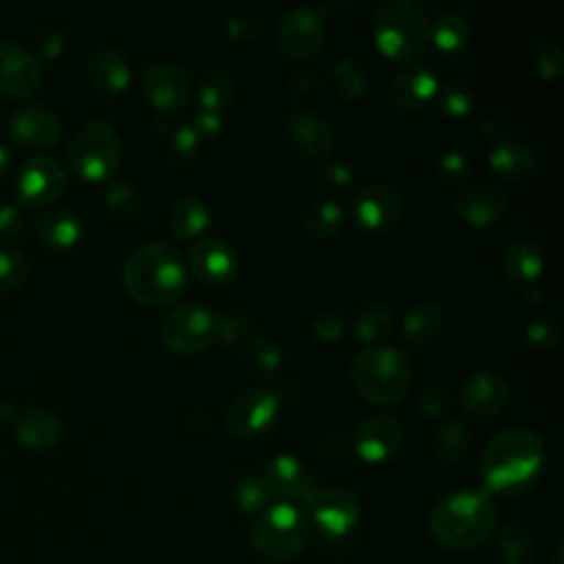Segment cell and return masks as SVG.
I'll return each instance as SVG.
<instances>
[{
  "mask_svg": "<svg viewBox=\"0 0 564 564\" xmlns=\"http://www.w3.org/2000/svg\"><path fill=\"white\" fill-rule=\"evenodd\" d=\"M212 223V209L209 205L194 194H185L176 198L167 214V229L172 236L181 240H189L198 234H203Z\"/></svg>",
  "mask_w": 564,
  "mask_h": 564,
  "instance_id": "28",
  "label": "cell"
},
{
  "mask_svg": "<svg viewBox=\"0 0 564 564\" xmlns=\"http://www.w3.org/2000/svg\"><path fill=\"white\" fill-rule=\"evenodd\" d=\"M438 174L445 183H465L471 174V161L467 156V152H463L460 148H447L445 152L438 154Z\"/></svg>",
  "mask_w": 564,
  "mask_h": 564,
  "instance_id": "45",
  "label": "cell"
},
{
  "mask_svg": "<svg viewBox=\"0 0 564 564\" xmlns=\"http://www.w3.org/2000/svg\"><path fill=\"white\" fill-rule=\"evenodd\" d=\"M123 141L115 126L101 119L86 121L68 143L66 163L84 181H106L121 165Z\"/></svg>",
  "mask_w": 564,
  "mask_h": 564,
  "instance_id": "7",
  "label": "cell"
},
{
  "mask_svg": "<svg viewBox=\"0 0 564 564\" xmlns=\"http://www.w3.org/2000/svg\"><path fill=\"white\" fill-rule=\"evenodd\" d=\"M326 22L317 7L295 4L278 24V44L293 59H311L324 44Z\"/></svg>",
  "mask_w": 564,
  "mask_h": 564,
  "instance_id": "11",
  "label": "cell"
},
{
  "mask_svg": "<svg viewBox=\"0 0 564 564\" xmlns=\"http://www.w3.org/2000/svg\"><path fill=\"white\" fill-rule=\"evenodd\" d=\"M196 99L200 104V110L223 112L231 99H234V77L231 73L223 68H212L203 75L196 88Z\"/></svg>",
  "mask_w": 564,
  "mask_h": 564,
  "instance_id": "37",
  "label": "cell"
},
{
  "mask_svg": "<svg viewBox=\"0 0 564 564\" xmlns=\"http://www.w3.org/2000/svg\"><path fill=\"white\" fill-rule=\"evenodd\" d=\"M394 324V313L383 302H364L350 317V330L361 341H375L383 337Z\"/></svg>",
  "mask_w": 564,
  "mask_h": 564,
  "instance_id": "33",
  "label": "cell"
},
{
  "mask_svg": "<svg viewBox=\"0 0 564 564\" xmlns=\"http://www.w3.org/2000/svg\"><path fill=\"white\" fill-rule=\"evenodd\" d=\"M35 44H37V53L40 55L57 57L64 51V46H66V37H64V31H59L55 26H48V29L40 31Z\"/></svg>",
  "mask_w": 564,
  "mask_h": 564,
  "instance_id": "52",
  "label": "cell"
},
{
  "mask_svg": "<svg viewBox=\"0 0 564 564\" xmlns=\"http://www.w3.org/2000/svg\"><path fill=\"white\" fill-rule=\"evenodd\" d=\"M480 134H482L485 139H489V141L498 139V137H496V126H494L491 121H480Z\"/></svg>",
  "mask_w": 564,
  "mask_h": 564,
  "instance_id": "59",
  "label": "cell"
},
{
  "mask_svg": "<svg viewBox=\"0 0 564 564\" xmlns=\"http://www.w3.org/2000/svg\"><path fill=\"white\" fill-rule=\"evenodd\" d=\"M35 234L53 249H68L82 238V220L73 209H51L37 218Z\"/></svg>",
  "mask_w": 564,
  "mask_h": 564,
  "instance_id": "30",
  "label": "cell"
},
{
  "mask_svg": "<svg viewBox=\"0 0 564 564\" xmlns=\"http://www.w3.org/2000/svg\"><path fill=\"white\" fill-rule=\"evenodd\" d=\"M452 207L456 216L467 225L487 227L507 214L509 196L494 183H469L458 189Z\"/></svg>",
  "mask_w": 564,
  "mask_h": 564,
  "instance_id": "19",
  "label": "cell"
},
{
  "mask_svg": "<svg viewBox=\"0 0 564 564\" xmlns=\"http://www.w3.org/2000/svg\"><path fill=\"white\" fill-rule=\"evenodd\" d=\"M562 44L557 40H546L538 46L535 55H533V66H535V73L542 77V79H553L560 75L562 70Z\"/></svg>",
  "mask_w": 564,
  "mask_h": 564,
  "instance_id": "47",
  "label": "cell"
},
{
  "mask_svg": "<svg viewBox=\"0 0 564 564\" xmlns=\"http://www.w3.org/2000/svg\"><path fill=\"white\" fill-rule=\"evenodd\" d=\"M9 163H11V152H9L7 145L0 143V181L4 178V174L9 170Z\"/></svg>",
  "mask_w": 564,
  "mask_h": 564,
  "instance_id": "58",
  "label": "cell"
},
{
  "mask_svg": "<svg viewBox=\"0 0 564 564\" xmlns=\"http://www.w3.org/2000/svg\"><path fill=\"white\" fill-rule=\"evenodd\" d=\"M245 364L253 375L271 377L282 364V350L269 335H256L247 344Z\"/></svg>",
  "mask_w": 564,
  "mask_h": 564,
  "instance_id": "39",
  "label": "cell"
},
{
  "mask_svg": "<svg viewBox=\"0 0 564 564\" xmlns=\"http://www.w3.org/2000/svg\"><path fill=\"white\" fill-rule=\"evenodd\" d=\"M18 408L11 399H0V421H15Z\"/></svg>",
  "mask_w": 564,
  "mask_h": 564,
  "instance_id": "56",
  "label": "cell"
},
{
  "mask_svg": "<svg viewBox=\"0 0 564 564\" xmlns=\"http://www.w3.org/2000/svg\"><path fill=\"white\" fill-rule=\"evenodd\" d=\"M438 77L421 64L401 66L388 86V101L401 112H419L436 95Z\"/></svg>",
  "mask_w": 564,
  "mask_h": 564,
  "instance_id": "21",
  "label": "cell"
},
{
  "mask_svg": "<svg viewBox=\"0 0 564 564\" xmlns=\"http://www.w3.org/2000/svg\"><path fill=\"white\" fill-rule=\"evenodd\" d=\"M560 322L555 317H549V315H542V317H535L531 319L527 326H524V337L529 344L538 346V348H551L560 341Z\"/></svg>",
  "mask_w": 564,
  "mask_h": 564,
  "instance_id": "48",
  "label": "cell"
},
{
  "mask_svg": "<svg viewBox=\"0 0 564 564\" xmlns=\"http://www.w3.org/2000/svg\"><path fill=\"white\" fill-rule=\"evenodd\" d=\"M11 137L26 148H53L62 139L57 115L42 104H22L9 115Z\"/></svg>",
  "mask_w": 564,
  "mask_h": 564,
  "instance_id": "20",
  "label": "cell"
},
{
  "mask_svg": "<svg viewBox=\"0 0 564 564\" xmlns=\"http://www.w3.org/2000/svg\"><path fill=\"white\" fill-rule=\"evenodd\" d=\"M200 150V137L189 121H178L167 132V154L176 165H189L196 161Z\"/></svg>",
  "mask_w": 564,
  "mask_h": 564,
  "instance_id": "41",
  "label": "cell"
},
{
  "mask_svg": "<svg viewBox=\"0 0 564 564\" xmlns=\"http://www.w3.org/2000/svg\"><path fill=\"white\" fill-rule=\"evenodd\" d=\"M44 82V68L35 53L11 37H0V93L26 97Z\"/></svg>",
  "mask_w": 564,
  "mask_h": 564,
  "instance_id": "15",
  "label": "cell"
},
{
  "mask_svg": "<svg viewBox=\"0 0 564 564\" xmlns=\"http://www.w3.org/2000/svg\"><path fill=\"white\" fill-rule=\"evenodd\" d=\"M372 37L386 57L412 64L430 44V20L412 0H383L372 13Z\"/></svg>",
  "mask_w": 564,
  "mask_h": 564,
  "instance_id": "4",
  "label": "cell"
},
{
  "mask_svg": "<svg viewBox=\"0 0 564 564\" xmlns=\"http://www.w3.org/2000/svg\"><path fill=\"white\" fill-rule=\"evenodd\" d=\"M234 496H236L238 507L247 513H253V511L260 513L262 509H267L271 505V498H273L262 471H245L236 480Z\"/></svg>",
  "mask_w": 564,
  "mask_h": 564,
  "instance_id": "40",
  "label": "cell"
},
{
  "mask_svg": "<svg viewBox=\"0 0 564 564\" xmlns=\"http://www.w3.org/2000/svg\"><path fill=\"white\" fill-rule=\"evenodd\" d=\"M251 333V322L249 317L238 311V308H229L218 313V328H216V337L227 344V346H236L240 341H245Z\"/></svg>",
  "mask_w": 564,
  "mask_h": 564,
  "instance_id": "44",
  "label": "cell"
},
{
  "mask_svg": "<svg viewBox=\"0 0 564 564\" xmlns=\"http://www.w3.org/2000/svg\"><path fill=\"white\" fill-rule=\"evenodd\" d=\"M344 209L333 198H317L302 212V227L313 238H330L344 225Z\"/></svg>",
  "mask_w": 564,
  "mask_h": 564,
  "instance_id": "36",
  "label": "cell"
},
{
  "mask_svg": "<svg viewBox=\"0 0 564 564\" xmlns=\"http://www.w3.org/2000/svg\"><path fill=\"white\" fill-rule=\"evenodd\" d=\"M189 123L194 126V130L198 132L200 139L205 137H216L220 130H223V117L218 112H212V110H196L194 117L189 119Z\"/></svg>",
  "mask_w": 564,
  "mask_h": 564,
  "instance_id": "54",
  "label": "cell"
},
{
  "mask_svg": "<svg viewBox=\"0 0 564 564\" xmlns=\"http://www.w3.org/2000/svg\"><path fill=\"white\" fill-rule=\"evenodd\" d=\"M225 31L231 40H238V42L256 40L264 33V22L256 13H234L225 20Z\"/></svg>",
  "mask_w": 564,
  "mask_h": 564,
  "instance_id": "49",
  "label": "cell"
},
{
  "mask_svg": "<svg viewBox=\"0 0 564 564\" xmlns=\"http://www.w3.org/2000/svg\"><path fill=\"white\" fill-rule=\"evenodd\" d=\"M471 445V432L469 427L458 421V419H447L443 421L436 430H434V436H432V447H434V454L441 463L445 465H452V463H458L467 449Z\"/></svg>",
  "mask_w": 564,
  "mask_h": 564,
  "instance_id": "34",
  "label": "cell"
},
{
  "mask_svg": "<svg viewBox=\"0 0 564 564\" xmlns=\"http://www.w3.org/2000/svg\"><path fill=\"white\" fill-rule=\"evenodd\" d=\"M546 465V445L542 436L524 425L498 430L480 456V480L485 494L516 496L529 489Z\"/></svg>",
  "mask_w": 564,
  "mask_h": 564,
  "instance_id": "1",
  "label": "cell"
},
{
  "mask_svg": "<svg viewBox=\"0 0 564 564\" xmlns=\"http://www.w3.org/2000/svg\"><path fill=\"white\" fill-rule=\"evenodd\" d=\"M306 507L315 529L326 540L346 538L361 516L359 496L346 487H319Z\"/></svg>",
  "mask_w": 564,
  "mask_h": 564,
  "instance_id": "10",
  "label": "cell"
},
{
  "mask_svg": "<svg viewBox=\"0 0 564 564\" xmlns=\"http://www.w3.org/2000/svg\"><path fill=\"white\" fill-rule=\"evenodd\" d=\"M317 181L322 187L330 189V192H346L352 185L355 172L348 163L344 161H322L317 165Z\"/></svg>",
  "mask_w": 564,
  "mask_h": 564,
  "instance_id": "46",
  "label": "cell"
},
{
  "mask_svg": "<svg viewBox=\"0 0 564 564\" xmlns=\"http://www.w3.org/2000/svg\"><path fill=\"white\" fill-rule=\"evenodd\" d=\"M469 35H471V24L460 11L443 9L430 22V40L434 42L436 48L445 53L460 51L467 44Z\"/></svg>",
  "mask_w": 564,
  "mask_h": 564,
  "instance_id": "31",
  "label": "cell"
},
{
  "mask_svg": "<svg viewBox=\"0 0 564 564\" xmlns=\"http://www.w3.org/2000/svg\"><path fill=\"white\" fill-rule=\"evenodd\" d=\"M24 223L22 209L13 203H2L0 205V238H13L20 234Z\"/></svg>",
  "mask_w": 564,
  "mask_h": 564,
  "instance_id": "53",
  "label": "cell"
},
{
  "mask_svg": "<svg viewBox=\"0 0 564 564\" xmlns=\"http://www.w3.org/2000/svg\"><path fill=\"white\" fill-rule=\"evenodd\" d=\"M544 273V256L531 240H513L502 251V275L520 291L535 286Z\"/></svg>",
  "mask_w": 564,
  "mask_h": 564,
  "instance_id": "26",
  "label": "cell"
},
{
  "mask_svg": "<svg viewBox=\"0 0 564 564\" xmlns=\"http://www.w3.org/2000/svg\"><path fill=\"white\" fill-rule=\"evenodd\" d=\"M522 297H524L527 304H538V302L542 300V289H540V284L522 289Z\"/></svg>",
  "mask_w": 564,
  "mask_h": 564,
  "instance_id": "57",
  "label": "cell"
},
{
  "mask_svg": "<svg viewBox=\"0 0 564 564\" xmlns=\"http://www.w3.org/2000/svg\"><path fill=\"white\" fill-rule=\"evenodd\" d=\"M66 185V172L62 163L46 154L26 159L15 176V194L26 207H44L59 198Z\"/></svg>",
  "mask_w": 564,
  "mask_h": 564,
  "instance_id": "12",
  "label": "cell"
},
{
  "mask_svg": "<svg viewBox=\"0 0 564 564\" xmlns=\"http://www.w3.org/2000/svg\"><path fill=\"white\" fill-rule=\"evenodd\" d=\"M555 564H560L562 562V542H557V546H555Z\"/></svg>",
  "mask_w": 564,
  "mask_h": 564,
  "instance_id": "60",
  "label": "cell"
},
{
  "mask_svg": "<svg viewBox=\"0 0 564 564\" xmlns=\"http://www.w3.org/2000/svg\"><path fill=\"white\" fill-rule=\"evenodd\" d=\"M0 121H2V119H0Z\"/></svg>",
  "mask_w": 564,
  "mask_h": 564,
  "instance_id": "61",
  "label": "cell"
},
{
  "mask_svg": "<svg viewBox=\"0 0 564 564\" xmlns=\"http://www.w3.org/2000/svg\"><path fill=\"white\" fill-rule=\"evenodd\" d=\"M141 90L161 115H167L187 106L192 97V82L181 64L161 59L143 70Z\"/></svg>",
  "mask_w": 564,
  "mask_h": 564,
  "instance_id": "14",
  "label": "cell"
},
{
  "mask_svg": "<svg viewBox=\"0 0 564 564\" xmlns=\"http://www.w3.org/2000/svg\"><path fill=\"white\" fill-rule=\"evenodd\" d=\"M187 267L205 284H223L234 278L238 258L234 249L216 236L198 238L187 256Z\"/></svg>",
  "mask_w": 564,
  "mask_h": 564,
  "instance_id": "22",
  "label": "cell"
},
{
  "mask_svg": "<svg viewBox=\"0 0 564 564\" xmlns=\"http://www.w3.org/2000/svg\"><path fill=\"white\" fill-rule=\"evenodd\" d=\"M15 438L31 449H51L62 441V421L46 408H26L15 416Z\"/></svg>",
  "mask_w": 564,
  "mask_h": 564,
  "instance_id": "27",
  "label": "cell"
},
{
  "mask_svg": "<svg viewBox=\"0 0 564 564\" xmlns=\"http://www.w3.org/2000/svg\"><path fill=\"white\" fill-rule=\"evenodd\" d=\"M319 86V77L308 70H293L289 75V88L295 93H308Z\"/></svg>",
  "mask_w": 564,
  "mask_h": 564,
  "instance_id": "55",
  "label": "cell"
},
{
  "mask_svg": "<svg viewBox=\"0 0 564 564\" xmlns=\"http://www.w3.org/2000/svg\"><path fill=\"white\" fill-rule=\"evenodd\" d=\"M434 97H436L438 110L449 119H460V117L469 115L474 108V101H476L471 86L456 77L438 84Z\"/></svg>",
  "mask_w": 564,
  "mask_h": 564,
  "instance_id": "38",
  "label": "cell"
},
{
  "mask_svg": "<svg viewBox=\"0 0 564 564\" xmlns=\"http://www.w3.org/2000/svg\"><path fill=\"white\" fill-rule=\"evenodd\" d=\"M311 333L322 341H337L346 333V319L341 313L322 311L311 319Z\"/></svg>",
  "mask_w": 564,
  "mask_h": 564,
  "instance_id": "50",
  "label": "cell"
},
{
  "mask_svg": "<svg viewBox=\"0 0 564 564\" xmlns=\"http://www.w3.org/2000/svg\"><path fill=\"white\" fill-rule=\"evenodd\" d=\"M487 163L502 178H529L538 167V156L522 139L500 137L491 141Z\"/></svg>",
  "mask_w": 564,
  "mask_h": 564,
  "instance_id": "25",
  "label": "cell"
},
{
  "mask_svg": "<svg viewBox=\"0 0 564 564\" xmlns=\"http://www.w3.org/2000/svg\"><path fill=\"white\" fill-rule=\"evenodd\" d=\"M29 273V258L15 247L0 249V291H11L24 282Z\"/></svg>",
  "mask_w": 564,
  "mask_h": 564,
  "instance_id": "43",
  "label": "cell"
},
{
  "mask_svg": "<svg viewBox=\"0 0 564 564\" xmlns=\"http://www.w3.org/2000/svg\"><path fill=\"white\" fill-rule=\"evenodd\" d=\"M412 368L405 352L392 344H370L350 364L355 390L370 403H394L410 386Z\"/></svg>",
  "mask_w": 564,
  "mask_h": 564,
  "instance_id": "5",
  "label": "cell"
},
{
  "mask_svg": "<svg viewBox=\"0 0 564 564\" xmlns=\"http://www.w3.org/2000/svg\"><path fill=\"white\" fill-rule=\"evenodd\" d=\"M280 412L278 392L264 386L238 390L225 408V427L234 436H258L271 427Z\"/></svg>",
  "mask_w": 564,
  "mask_h": 564,
  "instance_id": "9",
  "label": "cell"
},
{
  "mask_svg": "<svg viewBox=\"0 0 564 564\" xmlns=\"http://www.w3.org/2000/svg\"><path fill=\"white\" fill-rule=\"evenodd\" d=\"M368 70L361 62V57L346 53L341 55L333 68H330V84L333 90L341 97V99H357L366 88H368Z\"/></svg>",
  "mask_w": 564,
  "mask_h": 564,
  "instance_id": "35",
  "label": "cell"
},
{
  "mask_svg": "<svg viewBox=\"0 0 564 564\" xmlns=\"http://www.w3.org/2000/svg\"><path fill=\"white\" fill-rule=\"evenodd\" d=\"M452 399H449V392L445 388H438V386H430L425 388L421 394H419V408L421 412H425L427 416H438L443 414L447 408H449Z\"/></svg>",
  "mask_w": 564,
  "mask_h": 564,
  "instance_id": "51",
  "label": "cell"
},
{
  "mask_svg": "<svg viewBox=\"0 0 564 564\" xmlns=\"http://www.w3.org/2000/svg\"><path fill=\"white\" fill-rule=\"evenodd\" d=\"M218 311L203 302H178L161 322L163 344L178 355L205 350L216 339Z\"/></svg>",
  "mask_w": 564,
  "mask_h": 564,
  "instance_id": "8",
  "label": "cell"
},
{
  "mask_svg": "<svg viewBox=\"0 0 564 564\" xmlns=\"http://www.w3.org/2000/svg\"><path fill=\"white\" fill-rule=\"evenodd\" d=\"M262 476L269 485L271 496L282 498V502H291V505L295 502L308 505L315 491L319 489L313 471L293 454L273 456L264 465Z\"/></svg>",
  "mask_w": 564,
  "mask_h": 564,
  "instance_id": "18",
  "label": "cell"
},
{
  "mask_svg": "<svg viewBox=\"0 0 564 564\" xmlns=\"http://www.w3.org/2000/svg\"><path fill=\"white\" fill-rule=\"evenodd\" d=\"M106 205L119 218H137L143 207V198L130 181L115 178L106 189Z\"/></svg>",
  "mask_w": 564,
  "mask_h": 564,
  "instance_id": "42",
  "label": "cell"
},
{
  "mask_svg": "<svg viewBox=\"0 0 564 564\" xmlns=\"http://www.w3.org/2000/svg\"><path fill=\"white\" fill-rule=\"evenodd\" d=\"M403 445V425L394 414L381 412L361 419L352 430V447L366 463H386Z\"/></svg>",
  "mask_w": 564,
  "mask_h": 564,
  "instance_id": "16",
  "label": "cell"
},
{
  "mask_svg": "<svg viewBox=\"0 0 564 564\" xmlns=\"http://www.w3.org/2000/svg\"><path fill=\"white\" fill-rule=\"evenodd\" d=\"M121 278L137 302L167 304L187 286V262L172 242H148L128 256Z\"/></svg>",
  "mask_w": 564,
  "mask_h": 564,
  "instance_id": "3",
  "label": "cell"
},
{
  "mask_svg": "<svg viewBox=\"0 0 564 564\" xmlns=\"http://www.w3.org/2000/svg\"><path fill=\"white\" fill-rule=\"evenodd\" d=\"M458 405L471 419L500 414L511 399V383L498 370H474L458 388Z\"/></svg>",
  "mask_w": 564,
  "mask_h": 564,
  "instance_id": "13",
  "label": "cell"
},
{
  "mask_svg": "<svg viewBox=\"0 0 564 564\" xmlns=\"http://www.w3.org/2000/svg\"><path fill=\"white\" fill-rule=\"evenodd\" d=\"M403 207L399 189L390 183L375 181L352 196V220L361 231H383L394 225Z\"/></svg>",
  "mask_w": 564,
  "mask_h": 564,
  "instance_id": "17",
  "label": "cell"
},
{
  "mask_svg": "<svg viewBox=\"0 0 564 564\" xmlns=\"http://www.w3.org/2000/svg\"><path fill=\"white\" fill-rule=\"evenodd\" d=\"M443 324H445L443 306L434 300H419L405 311L401 328H403V337L410 344L419 346L434 339L441 333Z\"/></svg>",
  "mask_w": 564,
  "mask_h": 564,
  "instance_id": "29",
  "label": "cell"
},
{
  "mask_svg": "<svg viewBox=\"0 0 564 564\" xmlns=\"http://www.w3.org/2000/svg\"><path fill=\"white\" fill-rule=\"evenodd\" d=\"M308 542V522L291 502H271L251 527V544L269 562L297 557Z\"/></svg>",
  "mask_w": 564,
  "mask_h": 564,
  "instance_id": "6",
  "label": "cell"
},
{
  "mask_svg": "<svg viewBox=\"0 0 564 564\" xmlns=\"http://www.w3.org/2000/svg\"><path fill=\"white\" fill-rule=\"evenodd\" d=\"M496 557L498 564H533L535 562V542L527 527L507 524L496 538Z\"/></svg>",
  "mask_w": 564,
  "mask_h": 564,
  "instance_id": "32",
  "label": "cell"
},
{
  "mask_svg": "<svg viewBox=\"0 0 564 564\" xmlns=\"http://www.w3.org/2000/svg\"><path fill=\"white\" fill-rule=\"evenodd\" d=\"M496 505L489 494L458 489L443 496L430 511L427 529L436 544L449 551H469L480 546L496 527Z\"/></svg>",
  "mask_w": 564,
  "mask_h": 564,
  "instance_id": "2",
  "label": "cell"
},
{
  "mask_svg": "<svg viewBox=\"0 0 564 564\" xmlns=\"http://www.w3.org/2000/svg\"><path fill=\"white\" fill-rule=\"evenodd\" d=\"M86 73L93 86L101 93H121L132 77L128 57L115 46H97L86 57Z\"/></svg>",
  "mask_w": 564,
  "mask_h": 564,
  "instance_id": "24",
  "label": "cell"
},
{
  "mask_svg": "<svg viewBox=\"0 0 564 564\" xmlns=\"http://www.w3.org/2000/svg\"><path fill=\"white\" fill-rule=\"evenodd\" d=\"M284 132L293 145L311 156H326L335 145L328 121L308 108H291L284 119Z\"/></svg>",
  "mask_w": 564,
  "mask_h": 564,
  "instance_id": "23",
  "label": "cell"
}]
</instances>
